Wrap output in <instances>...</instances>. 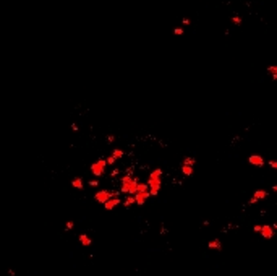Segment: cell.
Instances as JSON below:
<instances>
[{"mask_svg":"<svg viewBox=\"0 0 277 276\" xmlns=\"http://www.w3.org/2000/svg\"><path fill=\"white\" fill-rule=\"evenodd\" d=\"M267 192H266V190H263V189H258V190H254V192H253V197L256 198L258 202H259V200H264V198H267Z\"/></svg>","mask_w":277,"mask_h":276,"instance_id":"10","label":"cell"},{"mask_svg":"<svg viewBox=\"0 0 277 276\" xmlns=\"http://www.w3.org/2000/svg\"><path fill=\"white\" fill-rule=\"evenodd\" d=\"M173 34H175V36H183V29H182V28H175V29H173Z\"/></svg>","mask_w":277,"mask_h":276,"instance_id":"21","label":"cell"},{"mask_svg":"<svg viewBox=\"0 0 277 276\" xmlns=\"http://www.w3.org/2000/svg\"><path fill=\"white\" fill-rule=\"evenodd\" d=\"M120 172H122V171L118 169V167H115V169L112 171V172H110V177H115V176H118V174H120Z\"/></svg>","mask_w":277,"mask_h":276,"instance_id":"22","label":"cell"},{"mask_svg":"<svg viewBox=\"0 0 277 276\" xmlns=\"http://www.w3.org/2000/svg\"><path fill=\"white\" fill-rule=\"evenodd\" d=\"M71 130H73V132H78V125L73 124V125H71Z\"/></svg>","mask_w":277,"mask_h":276,"instance_id":"30","label":"cell"},{"mask_svg":"<svg viewBox=\"0 0 277 276\" xmlns=\"http://www.w3.org/2000/svg\"><path fill=\"white\" fill-rule=\"evenodd\" d=\"M182 23H183L185 26H188L190 23H191V21H190V18H183V20H182Z\"/></svg>","mask_w":277,"mask_h":276,"instance_id":"29","label":"cell"},{"mask_svg":"<svg viewBox=\"0 0 277 276\" xmlns=\"http://www.w3.org/2000/svg\"><path fill=\"white\" fill-rule=\"evenodd\" d=\"M89 185L91 187H97L99 185V180H97V179H96V180H89Z\"/></svg>","mask_w":277,"mask_h":276,"instance_id":"26","label":"cell"},{"mask_svg":"<svg viewBox=\"0 0 277 276\" xmlns=\"http://www.w3.org/2000/svg\"><path fill=\"white\" fill-rule=\"evenodd\" d=\"M253 231H254V232H259V231H261V224H254V226H253Z\"/></svg>","mask_w":277,"mask_h":276,"instance_id":"27","label":"cell"},{"mask_svg":"<svg viewBox=\"0 0 277 276\" xmlns=\"http://www.w3.org/2000/svg\"><path fill=\"white\" fill-rule=\"evenodd\" d=\"M139 180L136 177H133L131 174H126L122 177V185H120V193H125V195H134L136 193V187H138Z\"/></svg>","mask_w":277,"mask_h":276,"instance_id":"2","label":"cell"},{"mask_svg":"<svg viewBox=\"0 0 277 276\" xmlns=\"http://www.w3.org/2000/svg\"><path fill=\"white\" fill-rule=\"evenodd\" d=\"M78 240H80V244H81L83 247H89L91 244H93V240H91V237L88 234H80L78 235Z\"/></svg>","mask_w":277,"mask_h":276,"instance_id":"9","label":"cell"},{"mask_svg":"<svg viewBox=\"0 0 277 276\" xmlns=\"http://www.w3.org/2000/svg\"><path fill=\"white\" fill-rule=\"evenodd\" d=\"M106 167H107L106 158H99L97 161H94L93 164H91L89 171L94 177H101V176H104V172H106Z\"/></svg>","mask_w":277,"mask_h":276,"instance_id":"4","label":"cell"},{"mask_svg":"<svg viewBox=\"0 0 277 276\" xmlns=\"http://www.w3.org/2000/svg\"><path fill=\"white\" fill-rule=\"evenodd\" d=\"M274 229H277L276 224H261V231L259 234L264 239H272L274 237Z\"/></svg>","mask_w":277,"mask_h":276,"instance_id":"5","label":"cell"},{"mask_svg":"<svg viewBox=\"0 0 277 276\" xmlns=\"http://www.w3.org/2000/svg\"><path fill=\"white\" fill-rule=\"evenodd\" d=\"M256 203H258V200H256L254 197H251V198L248 200V205H256Z\"/></svg>","mask_w":277,"mask_h":276,"instance_id":"25","label":"cell"},{"mask_svg":"<svg viewBox=\"0 0 277 276\" xmlns=\"http://www.w3.org/2000/svg\"><path fill=\"white\" fill-rule=\"evenodd\" d=\"M162 169L160 167H156L154 171H151V174H149V179H147V187H149V195L151 197H156V195L159 193L160 187H162Z\"/></svg>","mask_w":277,"mask_h":276,"instance_id":"1","label":"cell"},{"mask_svg":"<svg viewBox=\"0 0 277 276\" xmlns=\"http://www.w3.org/2000/svg\"><path fill=\"white\" fill-rule=\"evenodd\" d=\"M106 140H107V143H114V141H115V136H114V135H109Z\"/></svg>","mask_w":277,"mask_h":276,"instance_id":"24","label":"cell"},{"mask_svg":"<svg viewBox=\"0 0 277 276\" xmlns=\"http://www.w3.org/2000/svg\"><path fill=\"white\" fill-rule=\"evenodd\" d=\"M134 205V197L133 195H126V198L123 200V206L125 208H130V206Z\"/></svg>","mask_w":277,"mask_h":276,"instance_id":"13","label":"cell"},{"mask_svg":"<svg viewBox=\"0 0 277 276\" xmlns=\"http://www.w3.org/2000/svg\"><path fill=\"white\" fill-rule=\"evenodd\" d=\"M115 161H117V159H115V158H112V156H107V158H106V164H109V166H114V164H115Z\"/></svg>","mask_w":277,"mask_h":276,"instance_id":"19","label":"cell"},{"mask_svg":"<svg viewBox=\"0 0 277 276\" xmlns=\"http://www.w3.org/2000/svg\"><path fill=\"white\" fill-rule=\"evenodd\" d=\"M248 162L251 166H254V167H263V166H264V159H263V156H259V154H251V156L248 158Z\"/></svg>","mask_w":277,"mask_h":276,"instance_id":"8","label":"cell"},{"mask_svg":"<svg viewBox=\"0 0 277 276\" xmlns=\"http://www.w3.org/2000/svg\"><path fill=\"white\" fill-rule=\"evenodd\" d=\"M112 158H115V159H122L123 156H125V151H122L120 148H115L114 151H112V154H110Z\"/></svg>","mask_w":277,"mask_h":276,"instance_id":"14","label":"cell"},{"mask_svg":"<svg viewBox=\"0 0 277 276\" xmlns=\"http://www.w3.org/2000/svg\"><path fill=\"white\" fill-rule=\"evenodd\" d=\"M267 72H269L271 75H277V67H269Z\"/></svg>","mask_w":277,"mask_h":276,"instance_id":"23","label":"cell"},{"mask_svg":"<svg viewBox=\"0 0 277 276\" xmlns=\"http://www.w3.org/2000/svg\"><path fill=\"white\" fill-rule=\"evenodd\" d=\"M267 164L271 166V167H272V169H276V167H277V162H276V161H269Z\"/></svg>","mask_w":277,"mask_h":276,"instance_id":"28","label":"cell"},{"mask_svg":"<svg viewBox=\"0 0 277 276\" xmlns=\"http://www.w3.org/2000/svg\"><path fill=\"white\" fill-rule=\"evenodd\" d=\"M144 190H149L147 184H146V182H139L138 187H136V192H144Z\"/></svg>","mask_w":277,"mask_h":276,"instance_id":"17","label":"cell"},{"mask_svg":"<svg viewBox=\"0 0 277 276\" xmlns=\"http://www.w3.org/2000/svg\"><path fill=\"white\" fill-rule=\"evenodd\" d=\"M182 174H183L185 177H190L193 174V166H185L182 164Z\"/></svg>","mask_w":277,"mask_h":276,"instance_id":"12","label":"cell"},{"mask_svg":"<svg viewBox=\"0 0 277 276\" xmlns=\"http://www.w3.org/2000/svg\"><path fill=\"white\" fill-rule=\"evenodd\" d=\"M71 185H73L75 189H78V190H83V179H81V177H76V179H73V182H71Z\"/></svg>","mask_w":277,"mask_h":276,"instance_id":"15","label":"cell"},{"mask_svg":"<svg viewBox=\"0 0 277 276\" xmlns=\"http://www.w3.org/2000/svg\"><path fill=\"white\" fill-rule=\"evenodd\" d=\"M208 247L211 250H222V242L219 239H212L211 242H208Z\"/></svg>","mask_w":277,"mask_h":276,"instance_id":"11","label":"cell"},{"mask_svg":"<svg viewBox=\"0 0 277 276\" xmlns=\"http://www.w3.org/2000/svg\"><path fill=\"white\" fill-rule=\"evenodd\" d=\"M112 197H120V192H117V190H97L96 193H94V200L97 203H104L109 200V198H112Z\"/></svg>","mask_w":277,"mask_h":276,"instance_id":"3","label":"cell"},{"mask_svg":"<svg viewBox=\"0 0 277 276\" xmlns=\"http://www.w3.org/2000/svg\"><path fill=\"white\" fill-rule=\"evenodd\" d=\"M133 197H134V205L143 206L144 202H146L147 198L151 197V195H149V190H144V192H136Z\"/></svg>","mask_w":277,"mask_h":276,"instance_id":"6","label":"cell"},{"mask_svg":"<svg viewBox=\"0 0 277 276\" xmlns=\"http://www.w3.org/2000/svg\"><path fill=\"white\" fill-rule=\"evenodd\" d=\"M73 226H75L73 221H67V223H65V231H70V229H73Z\"/></svg>","mask_w":277,"mask_h":276,"instance_id":"20","label":"cell"},{"mask_svg":"<svg viewBox=\"0 0 277 276\" xmlns=\"http://www.w3.org/2000/svg\"><path fill=\"white\" fill-rule=\"evenodd\" d=\"M182 164H185V166H195L196 164V159H195V158H191V156H186V158H183Z\"/></svg>","mask_w":277,"mask_h":276,"instance_id":"16","label":"cell"},{"mask_svg":"<svg viewBox=\"0 0 277 276\" xmlns=\"http://www.w3.org/2000/svg\"><path fill=\"white\" fill-rule=\"evenodd\" d=\"M232 23H233L235 26H240V25H241V18L235 15V17H232Z\"/></svg>","mask_w":277,"mask_h":276,"instance_id":"18","label":"cell"},{"mask_svg":"<svg viewBox=\"0 0 277 276\" xmlns=\"http://www.w3.org/2000/svg\"><path fill=\"white\" fill-rule=\"evenodd\" d=\"M120 203H122V198H120V197H112V198H109V200L104 203V208H106L107 211H110V210H114V208H117Z\"/></svg>","mask_w":277,"mask_h":276,"instance_id":"7","label":"cell"}]
</instances>
